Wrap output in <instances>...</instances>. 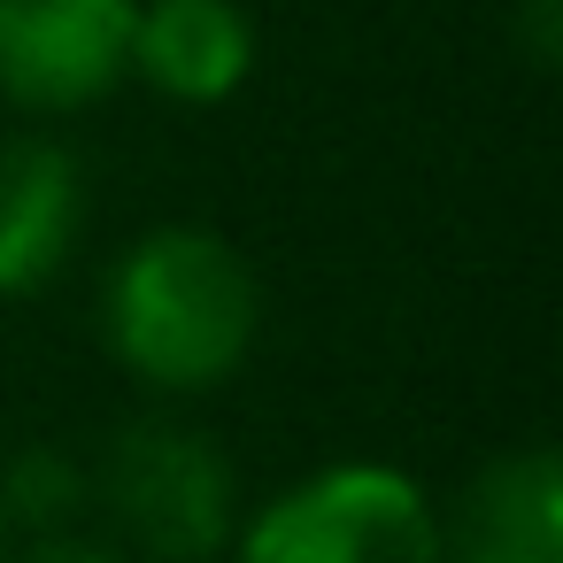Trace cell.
<instances>
[{
    "label": "cell",
    "mask_w": 563,
    "mask_h": 563,
    "mask_svg": "<svg viewBox=\"0 0 563 563\" xmlns=\"http://www.w3.org/2000/svg\"><path fill=\"white\" fill-rule=\"evenodd\" d=\"M255 332H263V286L247 255L209 224H155L109 263L101 340L155 394L224 386L255 355Z\"/></svg>",
    "instance_id": "obj_1"
},
{
    "label": "cell",
    "mask_w": 563,
    "mask_h": 563,
    "mask_svg": "<svg viewBox=\"0 0 563 563\" xmlns=\"http://www.w3.org/2000/svg\"><path fill=\"white\" fill-rule=\"evenodd\" d=\"M232 563H440V509L394 463H324L240 517Z\"/></svg>",
    "instance_id": "obj_2"
},
{
    "label": "cell",
    "mask_w": 563,
    "mask_h": 563,
    "mask_svg": "<svg viewBox=\"0 0 563 563\" xmlns=\"http://www.w3.org/2000/svg\"><path fill=\"white\" fill-rule=\"evenodd\" d=\"M101 501L147 563H209L240 532L232 455L178 417H140L109 440Z\"/></svg>",
    "instance_id": "obj_3"
},
{
    "label": "cell",
    "mask_w": 563,
    "mask_h": 563,
    "mask_svg": "<svg viewBox=\"0 0 563 563\" xmlns=\"http://www.w3.org/2000/svg\"><path fill=\"white\" fill-rule=\"evenodd\" d=\"M140 0H0V93L32 117H70L132 78Z\"/></svg>",
    "instance_id": "obj_4"
},
{
    "label": "cell",
    "mask_w": 563,
    "mask_h": 563,
    "mask_svg": "<svg viewBox=\"0 0 563 563\" xmlns=\"http://www.w3.org/2000/svg\"><path fill=\"white\" fill-rule=\"evenodd\" d=\"M440 563H563V463L555 448H509L471 471L440 517Z\"/></svg>",
    "instance_id": "obj_5"
},
{
    "label": "cell",
    "mask_w": 563,
    "mask_h": 563,
    "mask_svg": "<svg viewBox=\"0 0 563 563\" xmlns=\"http://www.w3.org/2000/svg\"><path fill=\"white\" fill-rule=\"evenodd\" d=\"M132 70L178 109H224L255 78V16L240 0H140Z\"/></svg>",
    "instance_id": "obj_6"
},
{
    "label": "cell",
    "mask_w": 563,
    "mask_h": 563,
    "mask_svg": "<svg viewBox=\"0 0 563 563\" xmlns=\"http://www.w3.org/2000/svg\"><path fill=\"white\" fill-rule=\"evenodd\" d=\"M86 224V170L55 140H0V301L40 294Z\"/></svg>",
    "instance_id": "obj_7"
},
{
    "label": "cell",
    "mask_w": 563,
    "mask_h": 563,
    "mask_svg": "<svg viewBox=\"0 0 563 563\" xmlns=\"http://www.w3.org/2000/svg\"><path fill=\"white\" fill-rule=\"evenodd\" d=\"M78 494H86V478H78L70 455H55V448H24V455L9 463V478H0V517L55 525V517L78 509Z\"/></svg>",
    "instance_id": "obj_8"
},
{
    "label": "cell",
    "mask_w": 563,
    "mask_h": 563,
    "mask_svg": "<svg viewBox=\"0 0 563 563\" xmlns=\"http://www.w3.org/2000/svg\"><path fill=\"white\" fill-rule=\"evenodd\" d=\"M517 40H525V55L540 70H555V55H563V0H517Z\"/></svg>",
    "instance_id": "obj_9"
},
{
    "label": "cell",
    "mask_w": 563,
    "mask_h": 563,
    "mask_svg": "<svg viewBox=\"0 0 563 563\" xmlns=\"http://www.w3.org/2000/svg\"><path fill=\"white\" fill-rule=\"evenodd\" d=\"M24 563H132L124 548H109V540H78V532H47Z\"/></svg>",
    "instance_id": "obj_10"
},
{
    "label": "cell",
    "mask_w": 563,
    "mask_h": 563,
    "mask_svg": "<svg viewBox=\"0 0 563 563\" xmlns=\"http://www.w3.org/2000/svg\"><path fill=\"white\" fill-rule=\"evenodd\" d=\"M0 563H9V517H0Z\"/></svg>",
    "instance_id": "obj_11"
}]
</instances>
